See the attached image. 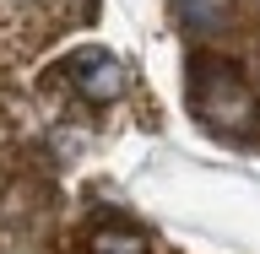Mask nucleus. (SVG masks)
<instances>
[{
    "label": "nucleus",
    "instance_id": "nucleus-1",
    "mask_svg": "<svg viewBox=\"0 0 260 254\" xmlns=\"http://www.w3.org/2000/svg\"><path fill=\"white\" fill-rule=\"evenodd\" d=\"M195 108L206 114L211 125L239 130L244 119H249V108H255V97H249V87H244V76L233 70V65L195 60Z\"/></svg>",
    "mask_w": 260,
    "mask_h": 254
},
{
    "label": "nucleus",
    "instance_id": "nucleus-2",
    "mask_svg": "<svg viewBox=\"0 0 260 254\" xmlns=\"http://www.w3.org/2000/svg\"><path fill=\"white\" fill-rule=\"evenodd\" d=\"M65 70H71V81H76V92L87 103H114V97L125 92V65L114 60V54H103V49H81Z\"/></svg>",
    "mask_w": 260,
    "mask_h": 254
},
{
    "label": "nucleus",
    "instance_id": "nucleus-3",
    "mask_svg": "<svg viewBox=\"0 0 260 254\" xmlns=\"http://www.w3.org/2000/svg\"><path fill=\"white\" fill-rule=\"evenodd\" d=\"M87 254H146V233L125 222H103V227H92Z\"/></svg>",
    "mask_w": 260,
    "mask_h": 254
},
{
    "label": "nucleus",
    "instance_id": "nucleus-4",
    "mask_svg": "<svg viewBox=\"0 0 260 254\" xmlns=\"http://www.w3.org/2000/svg\"><path fill=\"white\" fill-rule=\"evenodd\" d=\"M174 16L190 32H217L228 22V0H174Z\"/></svg>",
    "mask_w": 260,
    "mask_h": 254
}]
</instances>
